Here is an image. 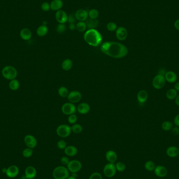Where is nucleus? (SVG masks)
<instances>
[{
    "instance_id": "obj_37",
    "label": "nucleus",
    "mask_w": 179,
    "mask_h": 179,
    "mask_svg": "<svg viewBox=\"0 0 179 179\" xmlns=\"http://www.w3.org/2000/svg\"><path fill=\"white\" fill-rule=\"evenodd\" d=\"M33 154V149L30 148H27L25 149H24L22 153V155H23L24 157L26 158H30L32 156Z\"/></svg>"
},
{
    "instance_id": "obj_15",
    "label": "nucleus",
    "mask_w": 179,
    "mask_h": 179,
    "mask_svg": "<svg viewBox=\"0 0 179 179\" xmlns=\"http://www.w3.org/2000/svg\"><path fill=\"white\" fill-rule=\"evenodd\" d=\"M75 16L76 19L79 21H87L88 18V12L83 9H78L75 12Z\"/></svg>"
},
{
    "instance_id": "obj_13",
    "label": "nucleus",
    "mask_w": 179,
    "mask_h": 179,
    "mask_svg": "<svg viewBox=\"0 0 179 179\" xmlns=\"http://www.w3.org/2000/svg\"><path fill=\"white\" fill-rule=\"evenodd\" d=\"M19 167L15 165H12L7 168L5 174L9 178H15L19 175Z\"/></svg>"
},
{
    "instance_id": "obj_39",
    "label": "nucleus",
    "mask_w": 179,
    "mask_h": 179,
    "mask_svg": "<svg viewBox=\"0 0 179 179\" xmlns=\"http://www.w3.org/2000/svg\"><path fill=\"white\" fill-rule=\"evenodd\" d=\"M106 27L108 31H110V32H114V31H116V29L117 28V26L116 24L115 23L110 22L107 24Z\"/></svg>"
},
{
    "instance_id": "obj_3",
    "label": "nucleus",
    "mask_w": 179,
    "mask_h": 179,
    "mask_svg": "<svg viewBox=\"0 0 179 179\" xmlns=\"http://www.w3.org/2000/svg\"><path fill=\"white\" fill-rule=\"evenodd\" d=\"M52 176L54 179H67L70 176V172L67 167L59 165L53 170Z\"/></svg>"
},
{
    "instance_id": "obj_40",
    "label": "nucleus",
    "mask_w": 179,
    "mask_h": 179,
    "mask_svg": "<svg viewBox=\"0 0 179 179\" xmlns=\"http://www.w3.org/2000/svg\"><path fill=\"white\" fill-rule=\"evenodd\" d=\"M57 32L60 34L64 33L66 31V26L64 24H59L57 26Z\"/></svg>"
},
{
    "instance_id": "obj_28",
    "label": "nucleus",
    "mask_w": 179,
    "mask_h": 179,
    "mask_svg": "<svg viewBox=\"0 0 179 179\" xmlns=\"http://www.w3.org/2000/svg\"><path fill=\"white\" fill-rule=\"evenodd\" d=\"M48 32V28L47 25H42L41 26L38 27L37 29V34L39 37H44L46 35Z\"/></svg>"
},
{
    "instance_id": "obj_26",
    "label": "nucleus",
    "mask_w": 179,
    "mask_h": 179,
    "mask_svg": "<svg viewBox=\"0 0 179 179\" xmlns=\"http://www.w3.org/2000/svg\"><path fill=\"white\" fill-rule=\"evenodd\" d=\"M85 23L89 29H95L99 25V21L97 19H87Z\"/></svg>"
},
{
    "instance_id": "obj_46",
    "label": "nucleus",
    "mask_w": 179,
    "mask_h": 179,
    "mask_svg": "<svg viewBox=\"0 0 179 179\" xmlns=\"http://www.w3.org/2000/svg\"><path fill=\"white\" fill-rule=\"evenodd\" d=\"M76 19H77L75 18V14H70V15H69L68 16V21L69 23V24L74 23Z\"/></svg>"
},
{
    "instance_id": "obj_45",
    "label": "nucleus",
    "mask_w": 179,
    "mask_h": 179,
    "mask_svg": "<svg viewBox=\"0 0 179 179\" xmlns=\"http://www.w3.org/2000/svg\"><path fill=\"white\" fill-rule=\"evenodd\" d=\"M69 161H70V160L67 156H63L60 159V162H61V164L64 166H67L69 163Z\"/></svg>"
},
{
    "instance_id": "obj_22",
    "label": "nucleus",
    "mask_w": 179,
    "mask_h": 179,
    "mask_svg": "<svg viewBox=\"0 0 179 179\" xmlns=\"http://www.w3.org/2000/svg\"><path fill=\"white\" fill-rule=\"evenodd\" d=\"M64 152L68 157H74L78 153V149L74 146H67L66 148L64 149Z\"/></svg>"
},
{
    "instance_id": "obj_54",
    "label": "nucleus",
    "mask_w": 179,
    "mask_h": 179,
    "mask_svg": "<svg viewBox=\"0 0 179 179\" xmlns=\"http://www.w3.org/2000/svg\"><path fill=\"white\" fill-rule=\"evenodd\" d=\"M67 179H77L75 178H74V177H72V176H69V177L67 178Z\"/></svg>"
},
{
    "instance_id": "obj_27",
    "label": "nucleus",
    "mask_w": 179,
    "mask_h": 179,
    "mask_svg": "<svg viewBox=\"0 0 179 179\" xmlns=\"http://www.w3.org/2000/svg\"><path fill=\"white\" fill-rule=\"evenodd\" d=\"M73 66V62L70 59H66L61 64V67L64 71H69Z\"/></svg>"
},
{
    "instance_id": "obj_23",
    "label": "nucleus",
    "mask_w": 179,
    "mask_h": 179,
    "mask_svg": "<svg viewBox=\"0 0 179 179\" xmlns=\"http://www.w3.org/2000/svg\"><path fill=\"white\" fill-rule=\"evenodd\" d=\"M166 153L171 158H174L179 155V149L175 146H170L167 149Z\"/></svg>"
},
{
    "instance_id": "obj_29",
    "label": "nucleus",
    "mask_w": 179,
    "mask_h": 179,
    "mask_svg": "<svg viewBox=\"0 0 179 179\" xmlns=\"http://www.w3.org/2000/svg\"><path fill=\"white\" fill-rule=\"evenodd\" d=\"M9 87L12 91H16L20 87V83L16 79L11 80L9 83Z\"/></svg>"
},
{
    "instance_id": "obj_20",
    "label": "nucleus",
    "mask_w": 179,
    "mask_h": 179,
    "mask_svg": "<svg viewBox=\"0 0 179 179\" xmlns=\"http://www.w3.org/2000/svg\"><path fill=\"white\" fill-rule=\"evenodd\" d=\"M50 5V9L54 11H58L63 7L64 3L62 0H52Z\"/></svg>"
},
{
    "instance_id": "obj_17",
    "label": "nucleus",
    "mask_w": 179,
    "mask_h": 179,
    "mask_svg": "<svg viewBox=\"0 0 179 179\" xmlns=\"http://www.w3.org/2000/svg\"><path fill=\"white\" fill-rule=\"evenodd\" d=\"M37 175V170L35 167L30 165L26 168L25 171V175L28 179H34Z\"/></svg>"
},
{
    "instance_id": "obj_31",
    "label": "nucleus",
    "mask_w": 179,
    "mask_h": 179,
    "mask_svg": "<svg viewBox=\"0 0 179 179\" xmlns=\"http://www.w3.org/2000/svg\"><path fill=\"white\" fill-rule=\"evenodd\" d=\"M87 28V26L85 21H79L76 24V29L79 32H84Z\"/></svg>"
},
{
    "instance_id": "obj_24",
    "label": "nucleus",
    "mask_w": 179,
    "mask_h": 179,
    "mask_svg": "<svg viewBox=\"0 0 179 179\" xmlns=\"http://www.w3.org/2000/svg\"><path fill=\"white\" fill-rule=\"evenodd\" d=\"M32 33L31 30L27 28H23L20 32V36L24 40H29L31 39Z\"/></svg>"
},
{
    "instance_id": "obj_48",
    "label": "nucleus",
    "mask_w": 179,
    "mask_h": 179,
    "mask_svg": "<svg viewBox=\"0 0 179 179\" xmlns=\"http://www.w3.org/2000/svg\"><path fill=\"white\" fill-rule=\"evenodd\" d=\"M174 123L177 127H179V114H178L174 118Z\"/></svg>"
},
{
    "instance_id": "obj_52",
    "label": "nucleus",
    "mask_w": 179,
    "mask_h": 179,
    "mask_svg": "<svg viewBox=\"0 0 179 179\" xmlns=\"http://www.w3.org/2000/svg\"><path fill=\"white\" fill-rule=\"evenodd\" d=\"M175 103L177 104L178 106H179V95L177 96V97L175 98Z\"/></svg>"
},
{
    "instance_id": "obj_36",
    "label": "nucleus",
    "mask_w": 179,
    "mask_h": 179,
    "mask_svg": "<svg viewBox=\"0 0 179 179\" xmlns=\"http://www.w3.org/2000/svg\"><path fill=\"white\" fill-rule=\"evenodd\" d=\"M161 127L163 130L165 131H169L170 130H172L173 127V124L171 122L169 121H165L163 122V124L161 125Z\"/></svg>"
},
{
    "instance_id": "obj_6",
    "label": "nucleus",
    "mask_w": 179,
    "mask_h": 179,
    "mask_svg": "<svg viewBox=\"0 0 179 179\" xmlns=\"http://www.w3.org/2000/svg\"><path fill=\"white\" fill-rule=\"evenodd\" d=\"M117 172L115 165L113 163H108L104 166L103 168V173L107 178H111L115 175Z\"/></svg>"
},
{
    "instance_id": "obj_32",
    "label": "nucleus",
    "mask_w": 179,
    "mask_h": 179,
    "mask_svg": "<svg viewBox=\"0 0 179 179\" xmlns=\"http://www.w3.org/2000/svg\"><path fill=\"white\" fill-rule=\"evenodd\" d=\"M71 128L72 132H73L77 134H80L82 132L83 130L82 126L80 124H76V123L74 124H73L72 127H71Z\"/></svg>"
},
{
    "instance_id": "obj_9",
    "label": "nucleus",
    "mask_w": 179,
    "mask_h": 179,
    "mask_svg": "<svg viewBox=\"0 0 179 179\" xmlns=\"http://www.w3.org/2000/svg\"><path fill=\"white\" fill-rule=\"evenodd\" d=\"M61 111L64 115H70L75 113L77 111V108L74 104L70 102L66 103L61 107Z\"/></svg>"
},
{
    "instance_id": "obj_2",
    "label": "nucleus",
    "mask_w": 179,
    "mask_h": 179,
    "mask_svg": "<svg viewBox=\"0 0 179 179\" xmlns=\"http://www.w3.org/2000/svg\"><path fill=\"white\" fill-rule=\"evenodd\" d=\"M102 39L101 33L95 29H89L84 35L85 42L92 47H97L101 45Z\"/></svg>"
},
{
    "instance_id": "obj_34",
    "label": "nucleus",
    "mask_w": 179,
    "mask_h": 179,
    "mask_svg": "<svg viewBox=\"0 0 179 179\" xmlns=\"http://www.w3.org/2000/svg\"><path fill=\"white\" fill-rule=\"evenodd\" d=\"M69 93L68 90L65 87H61L58 90V94L62 97H67Z\"/></svg>"
},
{
    "instance_id": "obj_19",
    "label": "nucleus",
    "mask_w": 179,
    "mask_h": 179,
    "mask_svg": "<svg viewBox=\"0 0 179 179\" xmlns=\"http://www.w3.org/2000/svg\"><path fill=\"white\" fill-rule=\"evenodd\" d=\"M165 80L167 81L168 82L170 83H173L177 81V75L176 73H175L173 71H169L165 73Z\"/></svg>"
},
{
    "instance_id": "obj_8",
    "label": "nucleus",
    "mask_w": 179,
    "mask_h": 179,
    "mask_svg": "<svg viewBox=\"0 0 179 179\" xmlns=\"http://www.w3.org/2000/svg\"><path fill=\"white\" fill-rule=\"evenodd\" d=\"M82 167V163L77 160H71L67 165L69 172L71 173H78L81 170Z\"/></svg>"
},
{
    "instance_id": "obj_50",
    "label": "nucleus",
    "mask_w": 179,
    "mask_h": 179,
    "mask_svg": "<svg viewBox=\"0 0 179 179\" xmlns=\"http://www.w3.org/2000/svg\"><path fill=\"white\" fill-rule=\"evenodd\" d=\"M174 26L175 29H177L178 31H179V19H178L175 21Z\"/></svg>"
},
{
    "instance_id": "obj_4",
    "label": "nucleus",
    "mask_w": 179,
    "mask_h": 179,
    "mask_svg": "<svg viewBox=\"0 0 179 179\" xmlns=\"http://www.w3.org/2000/svg\"><path fill=\"white\" fill-rule=\"evenodd\" d=\"M17 74L16 69L13 66H5L2 70V74L4 78L10 81L16 79Z\"/></svg>"
},
{
    "instance_id": "obj_14",
    "label": "nucleus",
    "mask_w": 179,
    "mask_h": 179,
    "mask_svg": "<svg viewBox=\"0 0 179 179\" xmlns=\"http://www.w3.org/2000/svg\"><path fill=\"white\" fill-rule=\"evenodd\" d=\"M127 36L128 32L125 27L120 26L117 28L116 31V36L118 40L120 41L125 40L127 38Z\"/></svg>"
},
{
    "instance_id": "obj_30",
    "label": "nucleus",
    "mask_w": 179,
    "mask_h": 179,
    "mask_svg": "<svg viewBox=\"0 0 179 179\" xmlns=\"http://www.w3.org/2000/svg\"><path fill=\"white\" fill-rule=\"evenodd\" d=\"M177 95H178V92L176 90L174 89H170L167 92L166 97L170 100H172L177 97Z\"/></svg>"
},
{
    "instance_id": "obj_21",
    "label": "nucleus",
    "mask_w": 179,
    "mask_h": 179,
    "mask_svg": "<svg viewBox=\"0 0 179 179\" xmlns=\"http://www.w3.org/2000/svg\"><path fill=\"white\" fill-rule=\"evenodd\" d=\"M77 111L81 114H86L90 111V106L87 103H81L78 105Z\"/></svg>"
},
{
    "instance_id": "obj_16",
    "label": "nucleus",
    "mask_w": 179,
    "mask_h": 179,
    "mask_svg": "<svg viewBox=\"0 0 179 179\" xmlns=\"http://www.w3.org/2000/svg\"><path fill=\"white\" fill-rule=\"evenodd\" d=\"M155 174L159 178H164L167 175L168 170L163 165H157L154 170Z\"/></svg>"
},
{
    "instance_id": "obj_43",
    "label": "nucleus",
    "mask_w": 179,
    "mask_h": 179,
    "mask_svg": "<svg viewBox=\"0 0 179 179\" xmlns=\"http://www.w3.org/2000/svg\"><path fill=\"white\" fill-rule=\"evenodd\" d=\"M89 179H103V177L99 172H95L91 174Z\"/></svg>"
},
{
    "instance_id": "obj_51",
    "label": "nucleus",
    "mask_w": 179,
    "mask_h": 179,
    "mask_svg": "<svg viewBox=\"0 0 179 179\" xmlns=\"http://www.w3.org/2000/svg\"><path fill=\"white\" fill-rule=\"evenodd\" d=\"M174 89L176 90L177 91H179V82L176 83L174 85Z\"/></svg>"
},
{
    "instance_id": "obj_10",
    "label": "nucleus",
    "mask_w": 179,
    "mask_h": 179,
    "mask_svg": "<svg viewBox=\"0 0 179 179\" xmlns=\"http://www.w3.org/2000/svg\"><path fill=\"white\" fill-rule=\"evenodd\" d=\"M67 99L69 102L73 104L77 103L81 101L82 94L78 91H73L69 93Z\"/></svg>"
},
{
    "instance_id": "obj_38",
    "label": "nucleus",
    "mask_w": 179,
    "mask_h": 179,
    "mask_svg": "<svg viewBox=\"0 0 179 179\" xmlns=\"http://www.w3.org/2000/svg\"><path fill=\"white\" fill-rule=\"evenodd\" d=\"M115 167L117 171L118 172H123L125 171V170L126 169V165H125L124 163H122V162H118V163H116Z\"/></svg>"
},
{
    "instance_id": "obj_18",
    "label": "nucleus",
    "mask_w": 179,
    "mask_h": 179,
    "mask_svg": "<svg viewBox=\"0 0 179 179\" xmlns=\"http://www.w3.org/2000/svg\"><path fill=\"white\" fill-rule=\"evenodd\" d=\"M105 158L108 163H114L117 159V155L115 151L110 150L105 153Z\"/></svg>"
},
{
    "instance_id": "obj_12",
    "label": "nucleus",
    "mask_w": 179,
    "mask_h": 179,
    "mask_svg": "<svg viewBox=\"0 0 179 179\" xmlns=\"http://www.w3.org/2000/svg\"><path fill=\"white\" fill-rule=\"evenodd\" d=\"M55 17L57 21L59 24H64L68 21V15L64 10L60 9L57 11L56 13L55 14Z\"/></svg>"
},
{
    "instance_id": "obj_53",
    "label": "nucleus",
    "mask_w": 179,
    "mask_h": 179,
    "mask_svg": "<svg viewBox=\"0 0 179 179\" xmlns=\"http://www.w3.org/2000/svg\"><path fill=\"white\" fill-rule=\"evenodd\" d=\"M72 174H71V176H72V177H74V178H77V173H71Z\"/></svg>"
},
{
    "instance_id": "obj_25",
    "label": "nucleus",
    "mask_w": 179,
    "mask_h": 179,
    "mask_svg": "<svg viewBox=\"0 0 179 179\" xmlns=\"http://www.w3.org/2000/svg\"><path fill=\"white\" fill-rule=\"evenodd\" d=\"M137 100L140 103H144L146 102L148 97V94L145 90H141L137 94Z\"/></svg>"
},
{
    "instance_id": "obj_41",
    "label": "nucleus",
    "mask_w": 179,
    "mask_h": 179,
    "mask_svg": "<svg viewBox=\"0 0 179 179\" xmlns=\"http://www.w3.org/2000/svg\"><path fill=\"white\" fill-rule=\"evenodd\" d=\"M68 120L71 124H74L78 120V117L74 114H71L69 116Z\"/></svg>"
},
{
    "instance_id": "obj_49",
    "label": "nucleus",
    "mask_w": 179,
    "mask_h": 179,
    "mask_svg": "<svg viewBox=\"0 0 179 179\" xmlns=\"http://www.w3.org/2000/svg\"><path fill=\"white\" fill-rule=\"evenodd\" d=\"M69 28L70 29V30H71V31H73V30L76 29V25H75L74 23L69 24Z\"/></svg>"
},
{
    "instance_id": "obj_47",
    "label": "nucleus",
    "mask_w": 179,
    "mask_h": 179,
    "mask_svg": "<svg viewBox=\"0 0 179 179\" xmlns=\"http://www.w3.org/2000/svg\"><path fill=\"white\" fill-rule=\"evenodd\" d=\"M172 132L173 134L175 135V136H177L179 134V127H173L172 128Z\"/></svg>"
},
{
    "instance_id": "obj_55",
    "label": "nucleus",
    "mask_w": 179,
    "mask_h": 179,
    "mask_svg": "<svg viewBox=\"0 0 179 179\" xmlns=\"http://www.w3.org/2000/svg\"><path fill=\"white\" fill-rule=\"evenodd\" d=\"M6 170H7V168H4V169H3V173H6Z\"/></svg>"
},
{
    "instance_id": "obj_1",
    "label": "nucleus",
    "mask_w": 179,
    "mask_h": 179,
    "mask_svg": "<svg viewBox=\"0 0 179 179\" xmlns=\"http://www.w3.org/2000/svg\"><path fill=\"white\" fill-rule=\"evenodd\" d=\"M102 52L107 56L116 59H120L126 56L128 50L126 46L120 42H106L101 46Z\"/></svg>"
},
{
    "instance_id": "obj_11",
    "label": "nucleus",
    "mask_w": 179,
    "mask_h": 179,
    "mask_svg": "<svg viewBox=\"0 0 179 179\" xmlns=\"http://www.w3.org/2000/svg\"><path fill=\"white\" fill-rule=\"evenodd\" d=\"M24 142L28 148L34 149L37 145V140L35 137L32 135H27L24 138Z\"/></svg>"
},
{
    "instance_id": "obj_44",
    "label": "nucleus",
    "mask_w": 179,
    "mask_h": 179,
    "mask_svg": "<svg viewBox=\"0 0 179 179\" xmlns=\"http://www.w3.org/2000/svg\"><path fill=\"white\" fill-rule=\"evenodd\" d=\"M41 8L43 11L45 12H48L50 11V5L49 3L48 2H44L42 3L41 5Z\"/></svg>"
},
{
    "instance_id": "obj_35",
    "label": "nucleus",
    "mask_w": 179,
    "mask_h": 179,
    "mask_svg": "<svg viewBox=\"0 0 179 179\" xmlns=\"http://www.w3.org/2000/svg\"><path fill=\"white\" fill-rule=\"evenodd\" d=\"M99 12L97 9H90L88 12V16L89 17L90 19H97L99 17Z\"/></svg>"
},
{
    "instance_id": "obj_7",
    "label": "nucleus",
    "mask_w": 179,
    "mask_h": 179,
    "mask_svg": "<svg viewBox=\"0 0 179 179\" xmlns=\"http://www.w3.org/2000/svg\"><path fill=\"white\" fill-rule=\"evenodd\" d=\"M166 80L165 76L158 74L154 77L153 80V85L155 89L160 90L164 87Z\"/></svg>"
},
{
    "instance_id": "obj_33",
    "label": "nucleus",
    "mask_w": 179,
    "mask_h": 179,
    "mask_svg": "<svg viewBox=\"0 0 179 179\" xmlns=\"http://www.w3.org/2000/svg\"><path fill=\"white\" fill-rule=\"evenodd\" d=\"M155 168V164L152 161H148L145 163V168L148 171H153Z\"/></svg>"
},
{
    "instance_id": "obj_5",
    "label": "nucleus",
    "mask_w": 179,
    "mask_h": 179,
    "mask_svg": "<svg viewBox=\"0 0 179 179\" xmlns=\"http://www.w3.org/2000/svg\"><path fill=\"white\" fill-rule=\"evenodd\" d=\"M71 128L69 125L66 124L59 125L57 128L56 133L59 137L62 138H66L70 135Z\"/></svg>"
},
{
    "instance_id": "obj_42",
    "label": "nucleus",
    "mask_w": 179,
    "mask_h": 179,
    "mask_svg": "<svg viewBox=\"0 0 179 179\" xmlns=\"http://www.w3.org/2000/svg\"><path fill=\"white\" fill-rule=\"evenodd\" d=\"M57 147L61 150H64L67 147V142L64 140H60L57 144Z\"/></svg>"
},
{
    "instance_id": "obj_56",
    "label": "nucleus",
    "mask_w": 179,
    "mask_h": 179,
    "mask_svg": "<svg viewBox=\"0 0 179 179\" xmlns=\"http://www.w3.org/2000/svg\"><path fill=\"white\" fill-rule=\"evenodd\" d=\"M47 21H44L42 22V25H47Z\"/></svg>"
}]
</instances>
